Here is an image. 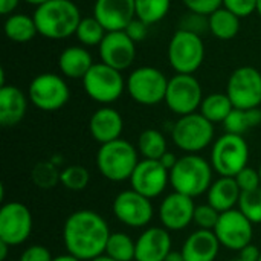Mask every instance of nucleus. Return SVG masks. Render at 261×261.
<instances>
[{
    "instance_id": "nucleus-22",
    "label": "nucleus",
    "mask_w": 261,
    "mask_h": 261,
    "mask_svg": "<svg viewBox=\"0 0 261 261\" xmlns=\"http://www.w3.org/2000/svg\"><path fill=\"white\" fill-rule=\"evenodd\" d=\"M220 246L214 231L197 229L187 237L180 252L185 261H214Z\"/></svg>"
},
{
    "instance_id": "nucleus-33",
    "label": "nucleus",
    "mask_w": 261,
    "mask_h": 261,
    "mask_svg": "<svg viewBox=\"0 0 261 261\" xmlns=\"http://www.w3.org/2000/svg\"><path fill=\"white\" fill-rule=\"evenodd\" d=\"M106 34H107V31L95 17L81 18L78 29L75 32V35L84 46H96V44L99 46L101 41L104 40Z\"/></svg>"
},
{
    "instance_id": "nucleus-17",
    "label": "nucleus",
    "mask_w": 261,
    "mask_h": 261,
    "mask_svg": "<svg viewBox=\"0 0 261 261\" xmlns=\"http://www.w3.org/2000/svg\"><path fill=\"white\" fill-rule=\"evenodd\" d=\"M135 44L136 43L124 31L107 32L99 44V57L102 60L101 63L119 72L128 69L136 57Z\"/></svg>"
},
{
    "instance_id": "nucleus-34",
    "label": "nucleus",
    "mask_w": 261,
    "mask_h": 261,
    "mask_svg": "<svg viewBox=\"0 0 261 261\" xmlns=\"http://www.w3.org/2000/svg\"><path fill=\"white\" fill-rule=\"evenodd\" d=\"M60 182L70 191H83L90 182V173L83 165H69L61 170Z\"/></svg>"
},
{
    "instance_id": "nucleus-9",
    "label": "nucleus",
    "mask_w": 261,
    "mask_h": 261,
    "mask_svg": "<svg viewBox=\"0 0 261 261\" xmlns=\"http://www.w3.org/2000/svg\"><path fill=\"white\" fill-rule=\"evenodd\" d=\"M86 93L96 102L110 104L115 102L127 87L122 73L104 63L93 64L83 78Z\"/></svg>"
},
{
    "instance_id": "nucleus-26",
    "label": "nucleus",
    "mask_w": 261,
    "mask_h": 261,
    "mask_svg": "<svg viewBox=\"0 0 261 261\" xmlns=\"http://www.w3.org/2000/svg\"><path fill=\"white\" fill-rule=\"evenodd\" d=\"M208 28L216 38L231 40L240 31V17L226 9L225 6H222L210 15Z\"/></svg>"
},
{
    "instance_id": "nucleus-4",
    "label": "nucleus",
    "mask_w": 261,
    "mask_h": 261,
    "mask_svg": "<svg viewBox=\"0 0 261 261\" xmlns=\"http://www.w3.org/2000/svg\"><path fill=\"white\" fill-rule=\"evenodd\" d=\"M138 164L136 148L125 139L101 145L96 154V167L101 176L110 182L130 180Z\"/></svg>"
},
{
    "instance_id": "nucleus-49",
    "label": "nucleus",
    "mask_w": 261,
    "mask_h": 261,
    "mask_svg": "<svg viewBox=\"0 0 261 261\" xmlns=\"http://www.w3.org/2000/svg\"><path fill=\"white\" fill-rule=\"evenodd\" d=\"M24 2H28L29 5H35V6H41L43 3H46V2H49V0H24Z\"/></svg>"
},
{
    "instance_id": "nucleus-25",
    "label": "nucleus",
    "mask_w": 261,
    "mask_h": 261,
    "mask_svg": "<svg viewBox=\"0 0 261 261\" xmlns=\"http://www.w3.org/2000/svg\"><path fill=\"white\" fill-rule=\"evenodd\" d=\"M92 66V55L89 54V50L80 46L64 49L58 58V67L61 73L69 78H84Z\"/></svg>"
},
{
    "instance_id": "nucleus-1",
    "label": "nucleus",
    "mask_w": 261,
    "mask_h": 261,
    "mask_svg": "<svg viewBox=\"0 0 261 261\" xmlns=\"http://www.w3.org/2000/svg\"><path fill=\"white\" fill-rule=\"evenodd\" d=\"M110 229L102 216L92 210L70 214L63 228V240L69 254L81 261H92L106 254Z\"/></svg>"
},
{
    "instance_id": "nucleus-36",
    "label": "nucleus",
    "mask_w": 261,
    "mask_h": 261,
    "mask_svg": "<svg viewBox=\"0 0 261 261\" xmlns=\"http://www.w3.org/2000/svg\"><path fill=\"white\" fill-rule=\"evenodd\" d=\"M239 211L254 225L261 223V188L243 191L239 200Z\"/></svg>"
},
{
    "instance_id": "nucleus-40",
    "label": "nucleus",
    "mask_w": 261,
    "mask_h": 261,
    "mask_svg": "<svg viewBox=\"0 0 261 261\" xmlns=\"http://www.w3.org/2000/svg\"><path fill=\"white\" fill-rule=\"evenodd\" d=\"M258 0H223V6L239 17H248L257 11Z\"/></svg>"
},
{
    "instance_id": "nucleus-20",
    "label": "nucleus",
    "mask_w": 261,
    "mask_h": 261,
    "mask_svg": "<svg viewBox=\"0 0 261 261\" xmlns=\"http://www.w3.org/2000/svg\"><path fill=\"white\" fill-rule=\"evenodd\" d=\"M171 252L170 231L165 228L153 226L145 229L136 240L135 261H165Z\"/></svg>"
},
{
    "instance_id": "nucleus-14",
    "label": "nucleus",
    "mask_w": 261,
    "mask_h": 261,
    "mask_svg": "<svg viewBox=\"0 0 261 261\" xmlns=\"http://www.w3.org/2000/svg\"><path fill=\"white\" fill-rule=\"evenodd\" d=\"M214 234L223 248L240 252L252 242L254 223H251L239 210L234 208L220 214Z\"/></svg>"
},
{
    "instance_id": "nucleus-18",
    "label": "nucleus",
    "mask_w": 261,
    "mask_h": 261,
    "mask_svg": "<svg viewBox=\"0 0 261 261\" xmlns=\"http://www.w3.org/2000/svg\"><path fill=\"white\" fill-rule=\"evenodd\" d=\"M194 199L177 191L168 194L159 206L162 228L168 231H182L194 220Z\"/></svg>"
},
{
    "instance_id": "nucleus-15",
    "label": "nucleus",
    "mask_w": 261,
    "mask_h": 261,
    "mask_svg": "<svg viewBox=\"0 0 261 261\" xmlns=\"http://www.w3.org/2000/svg\"><path fill=\"white\" fill-rule=\"evenodd\" d=\"M115 217L130 228H144L153 219L151 199L136 193L135 190L121 191L113 200Z\"/></svg>"
},
{
    "instance_id": "nucleus-52",
    "label": "nucleus",
    "mask_w": 261,
    "mask_h": 261,
    "mask_svg": "<svg viewBox=\"0 0 261 261\" xmlns=\"http://www.w3.org/2000/svg\"><path fill=\"white\" fill-rule=\"evenodd\" d=\"M258 174H260V184H261V165H260V168H258Z\"/></svg>"
},
{
    "instance_id": "nucleus-28",
    "label": "nucleus",
    "mask_w": 261,
    "mask_h": 261,
    "mask_svg": "<svg viewBox=\"0 0 261 261\" xmlns=\"http://www.w3.org/2000/svg\"><path fill=\"white\" fill-rule=\"evenodd\" d=\"M260 124L261 110L258 107L257 109H249V110L234 109L223 122L226 133L240 135V136H243L248 130H251L252 127H257Z\"/></svg>"
},
{
    "instance_id": "nucleus-42",
    "label": "nucleus",
    "mask_w": 261,
    "mask_h": 261,
    "mask_svg": "<svg viewBox=\"0 0 261 261\" xmlns=\"http://www.w3.org/2000/svg\"><path fill=\"white\" fill-rule=\"evenodd\" d=\"M147 24L144 23V21H141L139 18H135V20H132V23L124 29V32L135 41V43H138V41H142L145 37H147Z\"/></svg>"
},
{
    "instance_id": "nucleus-21",
    "label": "nucleus",
    "mask_w": 261,
    "mask_h": 261,
    "mask_svg": "<svg viewBox=\"0 0 261 261\" xmlns=\"http://www.w3.org/2000/svg\"><path fill=\"white\" fill-rule=\"evenodd\" d=\"M124 128L122 116L118 110L112 107H101L98 109L89 122V130L92 138L99 142L101 145L121 139V133Z\"/></svg>"
},
{
    "instance_id": "nucleus-41",
    "label": "nucleus",
    "mask_w": 261,
    "mask_h": 261,
    "mask_svg": "<svg viewBox=\"0 0 261 261\" xmlns=\"http://www.w3.org/2000/svg\"><path fill=\"white\" fill-rule=\"evenodd\" d=\"M54 257L50 254V251L46 246L41 245H32L29 248H26L18 261H52Z\"/></svg>"
},
{
    "instance_id": "nucleus-11",
    "label": "nucleus",
    "mask_w": 261,
    "mask_h": 261,
    "mask_svg": "<svg viewBox=\"0 0 261 261\" xmlns=\"http://www.w3.org/2000/svg\"><path fill=\"white\" fill-rule=\"evenodd\" d=\"M28 96L37 109L43 112H55L66 106L70 92L60 75L40 73L31 81Z\"/></svg>"
},
{
    "instance_id": "nucleus-32",
    "label": "nucleus",
    "mask_w": 261,
    "mask_h": 261,
    "mask_svg": "<svg viewBox=\"0 0 261 261\" xmlns=\"http://www.w3.org/2000/svg\"><path fill=\"white\" fill-rule=\"evenodd\" d=\"M171 0H135L136 18L147 26L161 21L170 11Z\"/></svg>"
},
{
    "instance_id": "nucleus-5",
    "label": "nucleus",
    "mask_w": 261,
    "mask_h": 261,
    "mask_svg": "<svg viewBox=\"0 0 261 261\" xmlns=\"http://www.w3.org/2000/svg\"><path fill=\"white\" fill-rule=\"evenodd\" d=\"M171 138L177 148L187 154H197L214 139V124L202 113L180 116L171 128Z\"/></svg>"
},
{
    "instance_id": "nucleus-23",
    "label": "nucleus",
    "mask_w": 261,
    "mask_h": 261,
    "mask_svg": "<svg viewBox=\"0 0 261 261\" xmlns=\"http://www.w3.org/2000/svg\"><path fill=\"white\" fill-rule=\"evenodd\" d=\"M28 110V99L24 93L15 86L0 87V124L3 127H14L24 118Z\"/></svg>"
},
{
    "instance_id": "nucleus-13",
    "label": "nucleus",
    "mask_w": 261,
    "mask_h": 261,
    "mask_svg": "<svg viewBox=\"0 0 261 261\" xmlns=\"http://www.w3.org/2000/svg\"><path fill=\"white\" fill-rule=\"evenodd\" d=\"M32 232V214L21 202H8L0 208V242L9 246L23 245Z\"/></svg>"
},
{
    "instance_id": "nucleus-31",
    "label": "nucleus",
    "mask_w": 261,
    "mask_h": 261,
    "mask_svg": "<svg viewBox=\"0 0 261 261\" xmlns=\"http://www.w3.org/2000/svg\"><path fill=\"white\" fill-rule=\"evenodd\" d=\"M106 255L116 261H133L136 257V242L124 232H112L106 246Z\"/></svg>"
},
{
    "instance_id": "nucleus-10",
    "label": "nucleus",
    "mask_w": 261,
    "mask_h": 261,
    "mask_svg": "<svg viewBox=\"0 0 261 261\" xmlns=\"http://www.w3.org/2000/svg\"><path fill=\"white\" fill-rule=\"evenodd\" d=\"M226 95L229 96L234 109L249 110L257 109L261 104V72L252 66H243L236 69L226 86Z\"/></svg>"
},
{
    "instance_id": "nucleus-29",
    "label": "nucleus",
    "mask_w": 261,
    "mask_h": 261,
    "mask_svg": "<svg viewBox=\"0 0 261 261\" xmlns=\"http://www.w3.org/2000/svg\"><path fill=\"white\" fill-rule=\"evenodd\" d=\"M234 106L226 93H211L206 98H203L200 104V113L213 124L225 122V119L229 116Z\"/></svg>"
},
{
    "instance_id": "nucleus-8",
    "label": "nucleus",
    "mask_w": 261,
    "mask_h": 261,
    "mask_svg": "<svg viewBox=\"0 0 261 261\" xmlns=\"http://www.w3.org/2000/svg\"><path fill=\"white\" fill-rule=\"evenodd\" d=\"M168 87L167 76L156 67L144 66L135 69L127 78V92L138 104L156 106L165 101Z\"/></svg>"
},
{
    "instance_id": "nucleus-2",
    "label": "nucleus",
    "mask_w": 261,
    "mask_h": 261,
    "mask_svg": "<svg viewBox=\"0 0 261 261\" xmlns=\"http://www.w3.org/2000/svg\"><path fill=\"white\" fill-rule=\"evenodd\" d=\"M32 17L38 34L49 40L73 35L81 21L80 9L72 0H49L37 6Z\"/></svg>"
},
{
    "instance_id": "nucleus-43",
    "label": "nucleus",
    "mask_w": 261,
    "mask_h": 261,
    "mask_svg": "<svg viewBox=\"0 0 261 261\" xmlns=\"http://www.w3.org/2000/svg\"><path fill=\"white\" fill-rule=\"evenodd\" d=\"M261 251L254 246L252 243H249L248 246H245L242 251H240V258H243L245 261H258L260 260Z\"/></svg>"
},
{
    "instance_id": "nucleus-44",
    "label": "nucleus",
    "mask_w": 261,
    "mask_h": 261,
    "mask_svg": "<svg viewBox=\"0 0 261 261\" xmlns=\"http://www.w3.org/2000/svg\"><path fill=\"white\" fill-rule=\"evenodd\" d=\"M20 0H0V14L2 15H11L12 11L17 8Z\"/></svg>"
},
{
    "instance_id": "nucleus-50",
    "label": "nucleus",
    "mask_w": 261,
    "mask_h": 261,
    "mask_svg": "<svg viewBox=\"0 0 261 261\" xmlns=\"http://www.w3.org/2000/svg\"><path fill=\"white\" fill-rule=\"evenodd\" d=\"M92 261H116L113 260V258H110L109 255H106V254H102V255H99V257H96V258H93Z\"/></svg>"
},
{
    "instance_id": "nucleus-53",
    "label": "nucleus",
    "mask_w": 261,
    "mask_h": 261,
    "mask_svg": "<svg viewBox=\"0 0 261 261\" xmlns=\"http://www.w3.org/2000/svg\"><path fill=\"white\" fill-rule=\"evenodd\" d=\"M232 261H245V260H243V258H240V257H239V258H236V260H232Z\"/></svg>"
},
{
    "instance_id": "nucleus-27",
    "label": "nucleus",
    "mask_w": 261,
    "mask_h": 261,
    "mask_svg": "<svg viewBox=\"0 0 261 261\" xmlns=\"http://www.w3.org/2000/svg\"><path fill=\"white\" fill-rule=\"evenodd\" d=\"M3 29H5V35L15 43L31 41L38 34L34 17L24 14H11L5 20Z\"/></svg>"
},
{
    "instance_id": "nucleus-37",
    "label": "nucleus",
    "mask_w": 261,
    "mask_h": 261,
    "mask_svg": "<svg viewBox=\"0 0 261 261\" xmlns=\"http://www.w3.org/2000/svg\"><path fill=\"white\" fill-rule=\"evenodd\" d=\"M220 214L216 208H213L210 203H205V205H199L196 206V211H194V223L197 225L199 229H206V231H214L219 219H220Z\"/></svg>"
},
{
    "instance_id": "nucleus-7",
    "label": "nucleus",
    "mask_w": 261,
    "mask_h": 261,
    "mask_svg": "<svg viewBox=\"0 0 261 261\" xmlns=\"http://www.w3.org/2000/svg\"><path fill=\"white\" fill-rule=\"evenodd\" d=\"M205 44L197 32L179 29L168 44V61L177 73L193 75L203 63Z\"/></svg>"
},
{
    "instance_id": "nucleus-19",
    "label": "nucleus",
    "mask_w": 261,
    "mask_h": 261,
    "mask_svg": "<svg viewBox=\"0 0 261 261\" xmlns=\"http://www.w3.org/2000/svg\"><path fill=\"white\" fill-rule=\"evenodd\" d=\"M93 17L107 32L124 31L136 18L135 0H96Z\"/></svg>"
},
{
    "instance_id": "nucleus-35",
    "label": "nucleus",
    "mask_w": 261,
    "mask_h": 261,
    "mask_svg": "<svg viewBox=\"0 0 261 261\" xmlns=\"http://www.w3.org/2000/svg\"><path fill=\"white\" fill-rule=\"evenodd\" d=\"M60 173L61 171L57 170L54 162L43 161V162L35 164V167L32 168L31 177H32V182L38 188L50 190V188H54L60 182Z\"/></svg>"
},
{
    "instance_id": "nucleus-6",
    "label": "nucleus",
    "mask_w": 261,
    "mask_h": 261,
    "mask_svg": "<svg viewBox=\"0 0 261 261\" xmlns=\"http://www.w3.org/2000/svg\"><path fill=\"white\" fill-rule=\"evenodd\" d=\"M249 147L243 136L225 133L211 150V165L223 177H236L248 167Z\"/></svg>"
},
{
    "instance_id": "nucleus-51",
    "label": "nucleus",
    "mask_w": 261,
    "mask_h": 261,
    "mask_svg": "<svg viewBox=\"0 0 261 261\" xmlns=\"http://www.w3.org/2000/svg\"><path fill=\"white\" fill-rule=\"evenodd\" d=\"M257 12H258V14L261 15V0H258V2H257Z\"/></svg>"
},
{
    "instance_id": "nucleus-30",
    "label": "nucleus",
    "mask_w": 261,
    "mask_h": 261,
    "mask_svg": "<svg viewBox=\"0 0 261 261\" xmlns=\"http://www.w3.org/2000/svg\"><path fill=\"white\" fill-rule=\"evenodd\" d=\"M138 151L144 156V159L159 161L168 151L167 139L159 130L154 128L144 130L138 139Z\"/></svg>"
},
{
    "instance_id": "nucleus-3",
    "label": "nucleus",
    "mask_w": 261,
    "mask_h": 261,
    "mask_svg": "<svg viewBox=\"0 0 261 261\" xmlns=\"http://www.w3.org/2000/svg\"><path fill=\"white\" fill-rule=\"evenodd\" d=\"M170 184L180 194L199 197L213 185V165L199 154H185L170 171Z\"/></svg>"
},
{
    "instance_id": "nucleus-24",
    "label": "nucleus",
    "mask_w": 261,
    "mask_h": 261,
    "mask_svg": "<svg viewBox=\"0 0 261 261\" xmlns=\"http://www.w3.org/2000/svg\"><path fill=\"white\" fill-rule=\"evenodd\" d=\"M208 203L216 208L219 213H226L234 210L239 205L242 190L236 180V177H223L220 176L208 190Z\"/></svg>"
},
{
    "instance_id": "nucleus-16",
    "label": "nucleus",
    "mask_w": 261,
    "mask_h": 261,
    "mask_svg": "<svg viewBox=\"0 0 261 261\" xmlns=\"http://www.w3.org/2000/svg\"><path fill=\"white\" fill-rule=\"evenodd\" d=\"M168 182H170V171L159 161H151V159L139 161L138 167L135 168L130 177L132 190L148 199H154L161 196L165 191Z\"/></svg>"
},
{
    "instance_id": "nucleus-48",
    "label": "nucleus",
    "mask_w": 261,
    "mask_h": 261,
    "mask_svg": "<svg viewBox=\"0 0 261 261\" xmlns=\"http://www.w3.org/2000/svg\"><path fill=\"white\" fill-rule=\"evenodd\" d=\"M8 248H11L9 245L0 242V261H6V254H8Z\"/></svg>"
},
{
    "instance_id": "nucleus-47",
    "label": "nucleus",
    "mask_w": 261,
    "mask_h": 261,
    "mask_svg": "<svg viewBox=\"0 0 261 261\" xmlns=\"http://www.w3.org/2000/svg\"><path fill=\"white\" fill-rule=\"evenodd\" d=\"M52 261H81L78 260L76 257H73L72 254H63V255H58V257H54V260Z\"/></svg>"
},
{
    "instance_id": "nucleus-38",
    "label": "nucleus",
    "mask_w": 261,
    "mask_h": 261,
    "mask_svg": "<svg viewBox=\"0 0 261 261\" xmlns=\"http://www.w3.org/2000/svg\"><path fill=\"white\" fill-rule=\"evenodd\" d=\"M184 5L193 11L196 15H211L213 12H216L219 8H222L223 0H182Z\"/></svg>"
},
{
    "instance_id": "nucleus-54",
    "label": "nucleus",
    "mask_w": 261,
    "mask_h": 261,
    "mask_svg": "<svg viewBox=\"0 0 261 261\" xmlns=\"http://www.w3.org/2000/svg\"><path fill=\"white\" fill-rule=\"evenodd\" d=\"M258 261H261V255H260V260H258Z\"/></svg>"
},
{
    "instance_id": "nucleus-45",
    "label": "nucleus",
    "mask_w": 261,
    "mask_h": 261,
    "mask_svg": "<svg viewBox=\"0 0 261 261\" xmlns=\"http://www.w3.org/2000/svg\"><path fill=\"white\" fill-rule=\"evenodd\" d=\"M177 161H179V159H177L173 153H170V151H167V153L159 159V162H161V164H162L168 171H171V170H173V167L177 164Z\"/></svg>"
},
{
    "instance_id": "nucleus-39",
    "label": "nucleus",
    "mask_w": 261,
    "mask_h": 261,
    "mask_svg": "<svg viewBox=\"0 0 261 261\" xmlns=\"http://www.w3.org/2000/svg\"><path fill=\"white\" fill-rule=\"evenodd\" d=\"M236 180H237V184H239L242 193H243V191H254V190H257V188H261L260 174H258L257 170H254V168H251V167L243 168V170L236 176Z\"/></svg>"
},
{
    "instance_id": "nucleus-46",
    "label": "nucleus",
    "mask_w": 261,
    "mask_h": 261,
    "mask_svg": "<svg viewBox=\"0 0 261 261\" xmlns=\"http://www.w3.org/2000/svg\"><path fill=\"white\" fill-rule=\"evenodd\" d=\"M165 261H185V258H184L182 252H177V251H171V252H170V254L167 255Z\"/></svg>"
},
{
    "instance_id": "nucleus-12",
    "label": "nucleus",
    "mask_w": 261,
    "mask_h": 261,
    "mask_svg": "<svg viewBox=\"0 0 261 261\" xmlns=\"http://www.w3.org/2000/svg\"><path fill=\"white\" fill-rule=\"evenodd\" d=\"M202 101V87L196 76L188 73H176L171 80H168L165 102L173 113L180 116L196 113Z\"/></svg>"
}]
</instances>
